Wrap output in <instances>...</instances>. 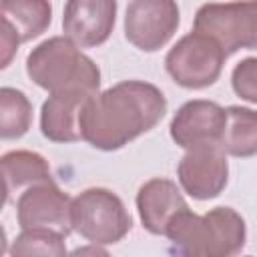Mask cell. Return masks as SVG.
Here are the masks:
<instances>
[{
	"label": "cell",
	"mask_w": 257,
	"mask_h": 257,
	"mask_svg": "<svg viewBox=\"0 0 257 257\" xmlns=\"http://www.w3.org/2000/svg\"><path fill=\"white\" fill-rule=\"evenodd\" d=\"M2 22V32H0V54H2V68H6L12 60V56L16 54L18 50V44H20V38L16 34V30L12 28V24L4 18H0Z\"/></svg>",
	"instance_id": "cell-20"
},
{
	"label": "cell",
	"mask_w": 257,
	"mask_h": 257,
	"mask_svg": "<svg viewBox=\"0 0 257 257\" xmlns=\"http://www.w3.org/2000/svg\"><path fill=\"white\" fill-rule=\"evenodd\" d=\"M225 58V50L213 38L193 30L167 52L165 68L179 86L205 88L221 76Z\"/></svg>",
	"instance_id": "cell-6"
},
{
	"label": "cell",
	"mask_w": 257,
	"mask_h": 257,
	"mask_svg": "<svg viewBox=\"0 0 257 257\" xmlns=\"http://www.w3.org/2000/svg\"><path fill=\"white\" fill-rule=\"evenodd\" d=\"M167 112V98L151 82L122 80L94 94L80 118L82 141L98 151H118L149 133Z\"/></svg>",
	"instance_id": "cell-1"
},
{
	"label": "cell",
	"mask_w": 257,
	"mask_h": 257,
	"mask_svg": "<svg viewBox=\"0 0 257 257\" xmlns=\"http://www.w3.org/2000/svg\"><path fill=\"white\" fill-rule=\"evenodd\" d=\"M10 257H68V253L60 233L30 229L22 231L12 241Z\"/></svg>",
	"instance_id": "cell-18"
},
{
	"label": "cell",
	"mask_w": 257,
	"mask_h": 257,
	"mask_svg": "<svg viewBox=\"0 0 257 257\" xmlns=\"http://www.w3.org/2000/svg\"><path fill=\"white\" fill-rule=\"evenodd\" d=\"M193 30L213 38L225 54L241 48H257V2L203 4L193 22Z\"/></svg>",
	"instance_id": "cell-5"
},
{
	"label": "cell",
	"mask_w": 257,
	"mask_h": 257,
	"mask_svg": "<svg viewBox=\"0 0 257 257\" xmlns=\"http://www.w3.org/2000/svg\"><path fill=\"white\" fill-rule=\"evenodd\" d=\"M114 18V0H70L62 10V30L78 48H94L108 40Z\"/></svg>",
	"instance_id": "cell-11"
},
{
	"label": "cell",
	"mask_w": 257,
	"mask_h": 257,
	"mask_svg": "<svg viewBox=\"0 0 257 257\" xmlns=\"http://www.w3.org/2000/svg\"><path fill=\"white\" fill-rule=\"evenodd\" d=\"M32 122V102L28 96L12 86L0 90V137L20 139L28 133Z\"/></svg>",
	"instance_id": "cell-17"
},
{
	"label": "cell",
	"mask_w": 257,
	"mask_h": 257,
	"mask_svg": "<svg viewBox=\"0 0 257 257\" xmlns=\"http://www.w3.org/2000/svg\"><path fill=\"white\" fill-rule=\"evenodd\" d=\"M227 124V108L213 100H189L173 116L169 124L171 139L183 147L193 149L199 145H219Z\"/></svg>",
	"instance_id": "cell-10"
},
{
	"label": "cell",
	"mask_w": 257,
	"mask_h": 257,
	"mask_svg": "<svg viewBox=\"0 0 257 257\" xmlns=\"http://www.w3.org/2000/svg\"><path fill=\"white\" fill-rule=\"evenodd\" d=\"M26 74L50 94H98L100 88L98 66L66 36H52L34 46L26 56Z\"/></svg>",
	"instance_id": "cell-3"
},
{
	"label": "cell",
	"mask_w": 257,
	"mask_h": 257,
	"mask_svg": "<svg viewBox=\"0 0 257 257\" xmlns=\"http://www.w3.org/2000/svg\"><path fill=\"white\" fill-rule=\"evenodd\" d=\"M94 94L86 92H58L50 94L40 108V133L52 143L82 141L80 118L86 102Z\"/></svg>",
	"instance_id": "cell-13"
},
{
	"label": "cell",
	"mask_w": 257,
	"mask_h": 257,
	"mask_svg": "<svg viewBox=\"0 0 257 257\" xmlns=\"http://www.w3.org/2000/svg\"><path fill=\"white\" fill-rule=\"evenodd\" d=\"M183 191L197 199L209 201L223 193L229 181V163L221 145H199L187 149L177 167Z\"/></svg>",
	"instance_id": "cell-8"
},
{
	"label": "cell",
	"mask_w": 257,
	"mask_h": 257,
	"mask_svg": "<svg viewBox=\"0 0 257 257\" xmlns=\"http://www.w3.org/2000/svg\"><path fill=\"white\" fill-rule=\"evenodd\" d=\"M231 86L239 98L257 104V56L243 58L235 64L231 72Z\"/></svg>",
	"instance_id": "cell-19"
},
{
	"label": "cell",
	"mask_w": 257,
	"mask_h": 257,
	"mask_svg": "<svg viewBox=\"0 0 257 257\" xmlns=\"http://www.w3.org/2000/svg\"><path fill=\"white\" fill-rule=\"evenodd\" d=\"M175 257H237L245 247L247 227L231 207H215L205 215L179 213L165 233Z\"/></svg>",
	"instance_id": "cell-2"
},
{
	"label": "cell",
	"mask_w": 257,
	"mask_h": 257,
	"mask_svg": "<svg viewBox=\"0 0 257 257\" xmlns=\"http://www.w3.org/2000/svg\"><path fill=\"white\" fill-rule=\"evenodd\" d=\"M70 223L72 231L92 245L118 243L133 227V219L120 197L102 187L86 189L72 199Z\"/></svg>",
	"instance_id": "cell-4"
},
{
	"label": "cell",
	"mask_w": 257,
	"mask_h": 257,
	"mask_svg": "<svg viewBox=\"0 0 257 257\" xmlns=\"http://www.w3.org/2000/svg\"><path fill=\"white\" fill-rule=\"evenodd\" d=\"M68 257H110V255L98 245H84V247H76L72 253H68Z\"/></svg>",
	"instance_id": "cell-21"
},
{
	"label": "cell",
	"mask_w": 257,
	"mask_h": 257,
	"mask_svg": "<svg viewBox=\"0 0 257 257\" xmlns=\"http://www.w3.org/2000/svg\"><path fill=\"white\" fill-rule=\"evenodd\" d=\"M0 18L12 24L20 42H28L50 26L52 6L44 0H2Z\"/></svg>",
	"instance_id": "cell-16"
},
{
	"label": "cell",
	"mask_w": 257,
	"mask_h": 257,
	"mask_svg": "<svg viewBox=\"0 0 257 257\" xmlns=\"http://www.w3.org/2000/svg\"><path fill=\"white\" fill-rule=\"evenodd\" d=\"M72 199L62 193L54 181L28 187L16 203V219L22 231L44 229L66 237L72 231L70 223Z\"/></svg>",
	"instance_id": "cell-9"
},
{
	"label": "cell",
	"mask_w": 257,
	"mask_h": 257,
	"mask_svg": "<svg viewBox=\"0 0 257 257\" xmlns=\"http://www.w3.org/2000/svg\"><path fill=\"white\" fill-rule=\"evenodd\" d=\"M181 22L179 6L173 0H135L124 12V36L143 52L163 48Z\"/></svg>",
	"instance_id": "cell-7"
},
{
	"label": "cell",
	"mask_w": 257,
	"mask_h": 257,
	"mask_svg": "<svg viewBox=\"0 0 257 257\" xmlns=\"http://www.w3.org/2000/svg\"><path fill=\"white\" fill-rule=\"evenodd\" d=\"M2 179H4V201L8 203L12 193L22 187L52 181L48 161L34 151H10L2 157Z\"/></svg>",
	"instance_id": "cell-14"
},
{
	"label": "cell",
	"mask_w": 257,
	"mask_h": 257,
	"mask_svg": "<svg viewBox=\"0 0 257 257\" xmlns=\"http://www.w3.org/2000/svg\"><path fill=\"white\" fill-rule=\"evenodd\" d=\"M187 207L183 193L171 179L155 177L141 185L137 193V211L143 227L153 235H165L171 221Z\"/></svg>",
	"instance_id": "cell-12"
},
{
	"label": "cell",
	"mask_w": 257,
	"mask_h": 257,
	"mask_svg": "<svg viewBox=\"0 0 257 257\" xmlns=\"http://www.w3.org/2000/svg\"><path fill=\"white\" fill-rule=\"evenodd\" d=\"M221 149L225 155L247 159L257 155V110L247 106H229L227 124L221 135Z\"/></svg>",
	"instance_id": "cell-15"
}]
</instances>
